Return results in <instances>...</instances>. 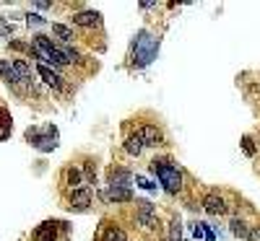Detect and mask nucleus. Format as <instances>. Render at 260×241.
I'll use <instances>...</instances> for the list:
<instances>
[{"instance_id":"423d86ee","label":"nucleus","mask_w":260,"mask_h":241,"mask_svg":"<svg viewBox=\"0 0 260 241\" xmlns=\"http://www.w3.org/2000/svg\"><path fill=\"white\" fill-rule=\"evenodd\" d=\"M37 73L42 75V81H45L47 86H52V89H57V91L62 89V75L50 70V65H37Z\"/></svg>"},{"instance_id":"39448f33","label":"nucleus","mask_w":260,"mask_h":241,"mask_svg":"<svg viewBox=\"0 0 260 241\" xmlns=\"http://www.w3.org/2000/svg\"><path fill=\"white\" fill-rule=\"evenodd\" d=\"M203 210L208 213V215H224L226 213V205H224V200H221V197L219 194H206L203 197Z\"/></svg>"},{"instance_id":"a878e982","label":"nucleus","mask_w":260,"mask_h":241,"mask_svg":"<svg viewBox=\"0 0 260 241\" xmlns=\"http://www.w3.org/2000/svg\"><path fill=\"white\" fill-rule=\"evenodd\" d=\"M247 241H260V226L250 228V236H247Z\"/></svg>"},{"instance_id":"f257e3e1","label":"nucleus","mask_w":260,"mask_h":241,"mask_svg":"<svg viewBox=\"0 0 260 241\" xmlns=\"http://www.w3.org/2000/svg\"><path fill=\"white\" fill-rule=\"evenodd\" d=\"M151 171L159 177L164 192L177 194V192L182 189V174L177 171V166H172L169 161H154V164H151Z\"/></svg>"},{"instance_id":"2eb2a0df","label":"nucleus","mask_w":260,"mask_h":241,"mask_svg":"<svg viewBox=\"0 0 260 241\" xmlns=\"http://www.w3.org/2000/svg\"><path fill=\"white\" fill-rule=\"evenodd\" d=\"M107 197H110L112 203H130V200H133V192L125 189V187H110Z\"/></svg>"},{"instance_id":"4468645a","label":"nucleus","mask_w":260,"mask_h":241,"mask_svg":"<svg viewBox=\"0 0 260 241\" xmlns=\"http://www.w3.org/2000/svg\"><path fill=\"white\" fill-rule=\"evenodd\" d=\"M143 148H146V143H143L141 133H133V135H127V138H125V150L130 153V156H138Z\"/></svg>"},{"instance_id":"aec40b11","label":"nucleus","mask_w":260,"mask_h":241,"mask_svg":"<svg viewBox=\"0 0 260 241\" xmlns=\"http://www.w3.org/2000/svg\"><path fill=\"white\" fill-rule=\"evenodd\" d=\"M52 34L62 39V45H68V42L73 39V31L68 26H62V24H52Z\"/></svg>"},{"instance_id":"1a4fd4ad","label":"nucleus","mask_w":260,"mask_h":241,"mask_svg":"<svg viewBox=\"0 0 260 241\" xmlns=\"http://www.w3.org/2000/svg\"><path fill=\"white\" fill-rule=\"evenodd\" d=\"M26 138H29V140H34V145H37L39 150H45V153H47V150H55V145H57V143H55V138H50V135L39 138V133H37V130H29V133H26Z\"/></svg>"},{"instance_id":"6ab92c4d","label":"nucleus","mask_w":260,"mask_h":241,"mask_svg":"<svg viewBox=\"0 0 260 241\" xmlns=\"http://www.w3.org/2000/svg\"><path fill=\"white\" fill-rule=\"evenodd\" d=\"M104 241H127V236H125V231H122V228L110 226V228L104 231Z\"/></svg>"},{"instance_id":"cd10ccee","label":"nucleus","mask_w":260,"mask_h":241,"mask_svg":"<svg viewBox=\"0 0 260 241\" xmlns=\"http://www.w3.org/2000/svg\"><path fill=\"white\" fill-rule=\"evenodd\" d=\"M0 31H3V34H11V26H8V24H0Z\"/></svg>"},{"instance_id":"4be33fe9","label":"nucleus","mask_w":260,"mask_h":241,"mask_svg":"<svg viewBox=\"0 0 260 241\" xmlns=\"http://www.w3.org/2000/svg\"><path fill=\"white\" fill-rule=\"evenodd\" d=\"M192 236H195V241L206 238V223H195V226H192Z\"/></svg>"},{"instance_id":"7ed1b4c3","label":"nucleus","mask_w":260,"mask_h":241,"mask_svg":"<svg viewBox=\"0 0 260 241\" xmlns=\"http://www.w3.org/2000/svg\"><path fill=\"white\" fill-rule=\"evenodd\" d=\"M156 47H159L156 42H154V39H146V34H143V36L136 42V50H138L136 57H138V62H141V65H148L151 60H154V55H156Z\"/></svg>"},{"instance_id":"bb28decb","label":"nucleus","mask_w":260,"mask_h":241,"mask_svg":"<svg viewBox=\"0 0 260 241\" xmlns=\"http://www.w3.org/2000/svg\"><path fill=\"white\" fill-rule=\"evenodd\" d=\"M86 177H89L91 182L96 179V171H94V166H86Z\"/></svg>"},{"instance_id":"f8f14e48","label":"nucleus","mask_w":260,"mask_h":241,"mask_svg":"<svg viewBox=\"0 0 260 241\" xmlns=\"http://www.w3.org/2000/svg\"><path fill=\"white\" fill-rule=\"evenodd\" d=\"M141 138H143V143L146 145H161V130L159 127H154V125H146L143 130H141Z\"/></svg>"},{"instance_id":"6e6552de","label":"nucleus","mask_w":260,"mask_h":241,"mask_svg":"<svg viewBox=\"0 0 260 241\" xmlns=\"http://www.w3.org/2000/svg\"><path fill=\"white\" fill-rule=\"evenodd\" d=\"M73 24H78V26H99L102 24V16L96 11H83V13H76L73 16Z\"/></svg>"},{"instance_id":"5701e85b","label":"nucleus","mask_w":260,"mask_h":241,"mask_svg":"<svg viewBox=\"0 0 260 241\" xmlns=\"http://www.w3.org/2000/svg\"><path fill=\"white\" fill-rule=\"evenodd\" d=\"M26 24H29V26H42V24H45V18L37 16V13H31V16H26Z\"/></svg>"},{"instance_id":"20e7f679","label":"nucleus","mask_w":260,"mask_h":241,"mask_svg":"<svg viewBox=\"0 0 260 241\" xmlns=\"http://www.w3.org/2000/svg\"><path fill=\"white\" fill-rule=\"evenodd\" d=\"M68 203H71V208L86 210V208L91 205V192L86 189V187H81V189H73V192L68 194Z\"/></svg>"},{"instance_id":"ddd939ff","label":"nucleus","mask_w":260,"mask_h":241,"mask_svg":"<svg viewBox=\"0 0 260 241\" xmlns=\"http://www.w3.org/2000/svg\"><path fill=\"white\" fill-rule=\"evenodd\" d=\"M13 70H16V75H18V81L21 83H29L31 86V65L26 62V60H13Z\"/></svg>"},{"instance_id":"a211bd4d","label":"nucleus","mask_w":260,"mask_h":241,"mask_svg":"<svg viewBox=\"0 0 260 241\" xmlns=\"http://www.w3.org/2000/svg\"><path fill=\"white\" fill-rule=\"evenodd\" d=\"M11 138V117L6 109H0V140Z\"/></svg>"},{"instance_id":"0eeeda50","label":"nucleus","mask_w":260,"mask_h":241,"mask_svg":"<svg viewBox=\"0 0 260 241\" xmlns=\"http://www.w3.org/2000/svg\"><path fill=\"white\" fill-rule=\"evenodd\" d=\"M62 184H68L71 192H73V189H81V187H83V174H81L78 169L68 166V169L62 171Z\"/></svg>"},{"instance_id":"f3484780","label":"nucleus","mask_w":260,"mask_h":241,"mask_svg":"<svg viewBox=\"0 0 260 241\" xmlns=\"http://www.w3.org/2000/svg\"><path fill=\"white\" fill-rule=\"evenodd\" d=\"M229 228H232V233H234V236H240V238H247V236H250L247 223H245V221H240V218H234V221L229 223Z\"/></svg>"},{"instance_id":"393cba45","label":"nucleus","mask_w":260,"mask_h":241,"mask_svg":"<svg viewBox=\"0 0 260 241\" xmlns=\"http://www.w3.org/2000/svg\"><path fill=\"white\" fill-rule=\"evenodd\" d=\"M242 148H245L247 156H255V145H252V140H250V138H242Z\"/></svg>"},{"instance_id":"412c9836","label":"nucleus","mask_w":260,"mask_h":241,"mask_svg":"<svg viewBox=\"0 0 260 241\" xmlns=\"http://www.w3.org/2000/svg\"><path fill=\"white\" fill-rule=\"evenodd\" d=\"M60 50H62V55H65V60H68V62H76V65L81 62V55L76 50H71V45H62Z\"/></svg>"},{"instance_id":"9b49d317","label":"nucleus","mask_w":260,"mask_h":241,"mask_svg":"<svg viewBox=\"0 0 260 241\" xmlns=\"http://www.w3.org/2000/svg\"><path fill=\"white\" fill-rule=\"evenodd\" d=\"M57 238V223H42L34 231V241H55Z\"/></svg>"},{"instance_id":"f03ea898","label":"nucleus","mask_w":260,"mask_h":241,"mask_svg":"<svg viewBox=\"0 0 260 241\" xmlns=\"http://www.w3.org/2000/svg\"><path fill=\"white\" fill-rule=\"evenodd\" d=\"M138 205V223L143 226V228H156L159 226V215H156V208L151 205V203H146V200H141V203H136Z\"/></svg>"},{"instance_id":"9d476101","label":"nucleus","mask_w":260,"mask_h":241,"mask_svg":"<svg viewBox=\"0 0 260 241\" xmlns=\"http://www.w3.org/2000/svg\"><path fill=\"white\" fill-rule=\"evenodd\" d=\"M130 184H133V174H130V171H125V169L112 171V177H110V187H125V189H130Z\"/></svg>"},{"instance_id":"dca6fc26","label":"nucleus","mask_w":260,"mask_h":241,"mask_svg":"<svg viewBox=\"0 0 260 241\" xmlns=\"http://www.w3.org/2000/svg\"><path fill=\"white\" fill-rule=\"evenodd\" d=\"M0 75H3L11 86H18V83H21L18 75H16V70H13V65H8L6 60H0Z\"/></svg>"},{"instance_id":"b1692460","label":"nucleus","mask_w":260,"mask_h":241,"mask_svg":"<svg viewBox=\"0 0 260 241\" xmlns=\"http://www.w3.org/2000/svg\"><path fill=\"white\" fill-rule=\"evenodd\" d=\"M136 184L143 187V189H156V184H154V182H148L146 177H136Z\"/></svg>"}]
</instances>
